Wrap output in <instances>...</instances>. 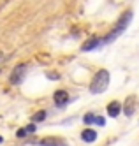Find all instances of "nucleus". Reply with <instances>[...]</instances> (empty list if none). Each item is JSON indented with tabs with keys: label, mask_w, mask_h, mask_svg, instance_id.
Masks as SVG:
<instances>
[{
	"label": "nucleus",
	"mask_w": 139,
	"mask_h": 146,
	"mask_svg": "<svg viewBox=\"0 0 139 146\" xmlns=\"http://www.w3.org/2000/svg\"><path fill=\"white\" fill-rule=\"evenodd\" d=\"M48 78H51V79H58V74H53V72H48Z\"/></svg>",
	"instance_id": "nucleus-14"
},
{
	"label": "nucleus",
	"mask_w": 139,
	"mask_h": 146,
	"mask_svg": "<svg viewBox=\"0 0 139 146\" xmlns=\"http://www.w3.org/2000/svg\"><path fill=\"white\" fill-rule=\"evenodd\" d=\"M39 146H65L67 143L63 139H58V137H46V139H41L37 141Z\"/></svg>",
	"instance_id": "nucleus-4"
},
{
	"label": "nucleus",
	"mask_w": 139,
	"mask_h": 146,
	"mask_svg": "<svg viewBox=\"0 0 139 146\" xmlns=\"http://www.w3.org/2000/svg\"><path fill=\"white\" fill-rule=\"evenodd\" d=\"M44 118H46V111H37L34 116H32V121H34V123H39V121H42Z\"/></svg>",
	"instance_id": "nucleus-9"
},
{
	"label": "nucleus",
	"mask_w": 139,
	"mask_h": 146,
	"mask_svg": "<svg viewBox=\"0 0 139 146\" xmlns=\"http://www.w3.org/2000/svg\"><path fill=\"white\" fill-rule=\"evenodd\" d=\"M100 44V40H99V37H92L90 40H86V42L83 44V51H90V49H93V48H97Z\"/></svg>",
	"instance_id": "nucleus-8"
},
{
	"label": "nucleus",
	"mask_w": 139,
	"mask_h": 146,
	"mask_svg": "<svg viewBox=\"0 0 139 146\" xmlns=\"http://www.w3.org/2000/svg\"><path fill=\"white\" fill-rule=\"evenodd\" d=\"M108 86H109V72L102 69V70H99L97 74L93 76L92 85H90V92L93 93V95H97V93L106 92Z\"/></svg>",
	"instance_id": "nucleus-1"
},
{
	"label": "nucleus",
	"mask_w": 139,
	"mask_h": 146,
	"mask_svg": "<svg viewBox=\"0 0 139 146\" xmlns=\"http://www.w3.org/2000/svg\"><path fill=\"white\" fill-rule=\"evenodd\" d=\"M81 139H83L84 143H93L95 139H97V132H95V130H92V129H88V130H83V134H81Z\"/></svg>",
	"instance_id": "nucleus-7"
},
{
	"label": "nucleus",
	"mask_w": 139,
	"mask_h": 146,
	"mask_svg": "<svg viewBox=\"0 0 139 146\" xmlns=\"http://www.w3.org/2000/svg\"><path fill=\"white\" fill-rule=\"evenodd\" d=\"M93 118H95L93 114H92V113H88V114H84V118H83V121H84V123H93Z\"/></svg>",
	"instance_id": "nucleus-12"
},
{
	"label": "nucleus",
	"mask_w": 139,
	"mask_h": 146,
	"mask_svg": "<svg viewBox=\"0 0 139 146\" xmlns=\"http://www.w3.org/2000/svg\"><path fill=\"white\" fill-rule=\"evenodd\" d=\"M27 134H30V132H28V129L25 127V129H19L16 135H18V137H27Z\"/></svg>",
	"instance_id": "nucleus-13"
},
{
	"label": "nucleus",
	"mask_w": 139,
	"mask_h": 146,
	"mask_svg": "<svg viewBox=\"0 0 139 146\" xmlns=\"http://www.w3.org/2000/svg\"><path fill=\"white\" fill-rule=\"evenodd\" d=\"M120 102H116V100H113V102H109L108 104V114L109 116H113V118H116L120 114Z\"/></svg>",
	"instance_id": "nucleus-6"
},
{
	"label": "nucleus",
	"mask_w": 139,
	"mask_h": 146,
	"mask_svg": "<svg viewBox=\"0 0 139 146\" xmlns=\"http://www.w3.org/2000/svg\"><path fill=\"white\" fill-rule=\"evenodd\" d=\"M27 72H28V65H27V64H19V65H16L14 70L11 72V83H13V85H19V83L25 79Z\"/></svg>",
	"instance_id": "nucleus-3"
},
{
	"label": "nucleus",
	"mask_w": 139,
	"mask_h": 146,
	"mask_svg": "<svg viewBox=\"0 0 139 146\" xmlns=\"http://www.w3.org/2000/svg\"><path fill=\"white\" fill-rule=\"evenodd\" d=\"M4 58V53H2V51H0V60H2Z\"/></svg>",
	"instance_id": "nucleus-15"
},
{
	"label": "nucleus",
	"mask_w": 139,
	"mask_h": 146,
	"mask_svg": "<svg viewBox=\"0 0 139 146\" xmlns=\"http://www.w3.org/2000/svg\"><path fill=\"white\" fill-rule=\"evenodd\" d=\"M130 19H132V13H130V11L123 13V14H122V18L118 19V25H116V28L113 30L111 34H108V35H106V39H104L106 42H111L113 39H116V35H120V34L123 32V30L127 28V25H129V21H130Z\"/></svg>",
	"instance_id": "nucleus-2"
},
{
	"label": "nucleus",
	"mask_w": 139,
	"mask_h": 146,
	"mask_svg": "<svg viewBox=\"0 0 139 146\" xmlns=\"http://www.w3.org/2000/svg\"><path fill=\"white\" fill-rule=\"evenodd\" d=\"M0 143H4V137H2V135H0Z\"/></svg>",
	"instance_id": "nucleus-16"
},
{
	"label": "nucleus",
	"mask_w": 139,
	"mask_h": 146,
	"mask_svg": "<svg viewBox=\"0 0 139 146\" xmlns=\"http://www.w3.org/2000/svg\"><path fill=\"white\" fill-rule=\"evenodd\" d=\"M132 102H134V97H130V99H129V104L125 102V114H127V116H130V114L134 113V108H132Z\"/></svg>",
	"instance_id": "nucleus-10"
},
{
	"label": "nucleus",
	"mask_w": 139,
	"mask_h": 146,
	"mask_svg": "<svg viewBox=\"0 0 139 146\" xmlns=\"http://www.w3.org/2000/svg\"><path fill=\"white\" fill-rule=\"evenodd\" d=\"M93 123H97V125H100V127H104V125H106V120H104L102 116H95V118H93Z\"/></svg>",
	"instance_id": "nucleus-11"
},
{
	"label": "nucleus",
	"mask_w": 139,
	"mask_h": 146,
	"mask_svg": "<svg viewBox=\"0 0 139 146\" xmlns=\"http://www.w3.org/2000/svg\"><path fill=\"white\" fill-rule=\"evenodd\" d=\"M55 104L57 106H65V104L69 102V93L65 92V90H58V92H55Z\"/></svg>",
	"instance_id": "nucleus-5"
}]
</instances>
